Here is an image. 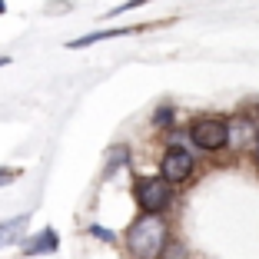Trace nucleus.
Segmentation results:
<instances>
[{
	"mask_svg": "<svg viewBox=\"0 0 259 259\" xmlns=\"http://www.w3.org/2000/svg\"><path fill=\"white\" fill-rule=\"evenodd\" d=\"M57 246H60V239H57L54 229H44L37 239H30V243L23 246V256H44V252H57Z\"/></svg>",
	"mask_w": 259,
	"mask_h": 259,
	"instance_id": "nucleus-6",
	"label": "nucleus"
},
{
	"mask_svg": "<svg viewBox=\"0 0 259 259\" xmlns=\"http://www.w3.org/2000/svg\"><path fill=\"white\" fill-rule=\"evenodd\" d=\"M160 259H186V249L183 246H163V252H160Z\"/></svg>",
	"mask_w": 259,
	"mask_h": 259,
	"instance_id": "nucleus-9",
	"label": "nucleus"
},
{
	"mask_svg": "<svg viewBox=\"0 0 259 259\" xmlns=\"http://www.w3.org/2000/svg\"><path fill=\"white\" fill-rule=\"evenodd\" d=\"M0 14H4V0H0Z\"/></svg>",
	"mask_w": 259,
	"mask_h": 259,
	"instance_id": "nucleus-15",
	"label": "nucleus"
},
{
	"mask_svg": "<svg viewBox=\"0 0 259 259\" xmlns=\"http://www.w3.org/2000/svg\"><path fill=\"white\" fill-rule=\"evenodd\" d=\"M229 123L226 120H216V116H203L190 126V140L196 150H206V153H216L229 143Z\"/></svg>",
	"mask_w": 259,
	"mask_h": 259,
	"instance_id": "nucleus-3",
	"label": "nucleus"
},
{
	"mask_svg": "<svg viewBox=\"0 0 259 259\" xmlns=\"http://www.w3.org/2000/svg\"><path fill=\"white\" fill-rule=\"evenodd\" d=\"M90 236L103 239V243H116V236H113V233H110L107 226H100V223H93V226H90Z\"/></svg>",
	"mask_w": 259,
	"mask_h": 259,
	"instance_id": "nucleus-8",
	"label": "nucleus"
},
{
	"mask_svg": "<svg viewBox=\"0 0 259 259\" xmlns=\"http://www.w3.org/2000/svg\"><path fill=\"white\" fill-rule=\"evenodd\" d=\"M17 180V169H0V186H7Z\"/></svg>",
	"mask_w": 259,
	"mask_h": 259,
	"instance_id": "nucleus-12",
	"label": "nucleus"
},
{
	"mask_svg": "<svg viewBox=\"0 0 259 259\" xmlns=\"http://www.w3.org/2000/svg\"><path fill=\"white\" fill-rule=\"evenodd\" d=\"M166 246V223L160 220V213H143L140 220L130 223L126 229V249L137 259H153L160 256Z\"/></svg>",
	"mask_w": 259,
	"mask_h": 259,
	"instance_id": "nucleus-1",
	"label": "nucleus"
},
{
	"mask_svg": "<svg viewBox=\"0 0 259 259\" xmlns=\"http://www.w3.org/2000/svg\"><path fill=\"white\" fill-rule=\"evenodd\" d=\"M137 27H120V30H97V33H87V37H76V40H70V50H80V47H90V44H97V40H110V37H126V33H133Z\"/></svg>",
	"mask_w": 259,
	"mask_h": 259,
	"instance_id": "nucleus-7",
	"label": "nucleus"
},
{
	"mask_svg": "<svg viewBox=\"0 0 259 259\" xmlns=\"http://www.w3.org/2000/svg\"><path fill=\"white\" fill-rule=\"evenodd\" d=\"M143 4H150V0H126V4H120L116 10H110L107 17H116V14H123V10H137V7H143Z\"/></svg>",
	"mask_w": 259,
	"mask_h": 259,
	"instance_id": "nucleus-11",
	"label": "nucleus"
},
{
	"mask_svg": "<svg viewBox=\"0 0 259 259\" xmlns=\"http://www.w3.org/2000/svg\"><path fill=\"white\" fill-rule=\"evenodd\" d=\"M169 120H173V110H169V107H160V110H156V116H153L156 126H169Z\"/></svg>",
	"mask_w": 259,
	"mask_h": 259,
	"instance_id": "nucleus-10",
	"label": "nucleus"
},
{
	"mask_svg": "<svg viewBox=\"0 0 259 259\" xmlns=\"http://www.w3.org/2000/svg\"><path fill=\"white\" fill-rule=\"evenodd\" d=\"M160 173L166 176L169 183H183L193 176V153L183 150V146H169L163 153V163H160Z\"/></svg>",
	"mask_w": 259,
	"mask_h": 259,
	"instance_id": "nucleus-4",
	"label": "nucleus"
},
{
	"mask_svg": "<svg viewBox=\"0 0 259 259\" xmlns=\"http://www.w3.org/2000/svg\"><path fill=\"white\" fill-rule=\"evenodd\" d=\"M4 63H7V57H0V67H4Z\"/></svg>",
	"mask_w": 259,
	"mask_h": 259,
	"instance_id": "nucleus-14",
	"label": "nucleus"
},
{
	"mask_svg": "<svg viewBox=\"0 0 259 259\" xmlns=\"http://www.w3.org/2000/svg\"><path fill=\"white\" fill-rule=\"evenodd\" d=\"M133 196H137V206L143 213H163L173 203V183L166 176H143L137 186H133Z\"/></svg>",
	"mask_w": 259,
	"mask_h": 259,
	"instance_id": "nucleus-2",
	"label": "nucleus"
},
{
	"mask_svg": "<svg viewBox=\"0 0 259 259\" xmlns=\"http://www.w3.org/2000/svg\"><path fill=\"white\" fill-rule=\"evenodd\" d=\"M27 226H30V216H14V220L0 223V249L20 243V236H23V229H27Z\"/></svg>",
	"mask_w": 259,
	"mask_h": 259,
	"instance_id": "nucleus-5",
	"label": "nucleus"
},
{
	"mask_svg": "<svg viewBox=\"0 0 259 259\" xmlns=\"http://www.w3.org/2000/svg\"><path fill=\"white\" fill-rule=\"evenodd\" d=\"M256 163H259V133H256Z\"/></svg>",
	"mask_w": 259,
	"mask_h": 259,
	"instance_id": "nucleus-13",
	"label": "nucleus"
}]
</instances>
